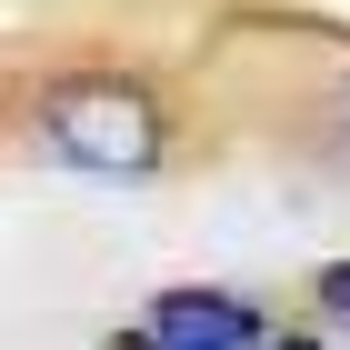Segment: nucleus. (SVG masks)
<instances>
[{
    "label": "nucleus",
    "instance_id": "obj_4",
    "mask_svg": "<svg viewBox=\"0 0 350 350\" xmlns=\"http://www.w3.org/2000/svg\"><path fill=\"white\" fill-rule=\"evenodd\" d=\"M340 131H350V81H340Z\"/></svg>",
    "mask_w": 350,
    "mask_h": 350
},
{
    "label": "nucleus",
    "instance_id": "obj_2",
    "mask_svg": "<svg viewBox=\"0 0 350 350\" xmlns=\"http://www.w3.org/2000/svg\"><path fill=\"white\" fill-rule=\"evenodd\" d=\"M120 350H260V310L230 291H161L150 330H131Z\"/></svg>",
    "mask_w": 350,
    "mask_h": 350
},
{
    "label": "nucleus",
    "instance_id": "obj_1",
    "mask_svg": "<svg viewBox=\"0 0 350 350\" xmlns=\"http://www.w3.org/2000/svg\"><path fill=\"white\" fill-rule=\"evenodd\" d=\"M40 140L70 170L140 180V170H161V100L140 81H120V70H70V81L40 90Z\"/></svg>",
    "mask_w": 350,
    "mask_h": 350
},
{
    "label": "nucleus",
    "instance_id": "obj_5",
    "mask_svg": "<svg viewBox=\"0 0 350 350\" xmlns=\"http://www.w3.org/2000/svg\"><path fill=\"white\" fill-rule=\"evenodd\" d=\"M280 350H310V340H280Z\"/></svg>",
    "mask_w": 350,
    "mask_h": 350
},
{
    "label": "nucleus",
    "instance_id": "obj_3",
    "mask_svg": "<svg viewBox=\"0 0 350 350\" xmlns=\"http://www.w3.org/2000/svg\"><path fill=\"white\" fill-rule=\"evenodd\" d=\"M321 310L350 330V260H330V270H321Z\"/></svg>",
    "mask_w": 350,
    "mask_h": 350
}]
</instances>
